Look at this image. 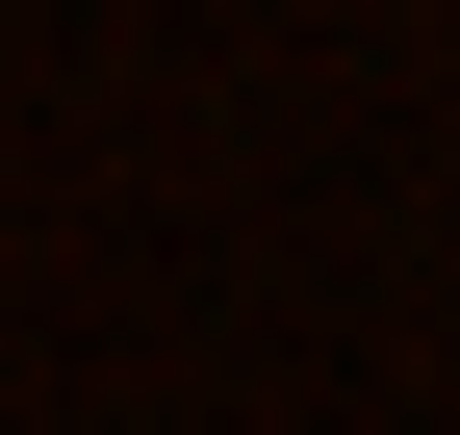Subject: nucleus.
I'll return each instance as SVG.
<instances>
[]
</instances>
